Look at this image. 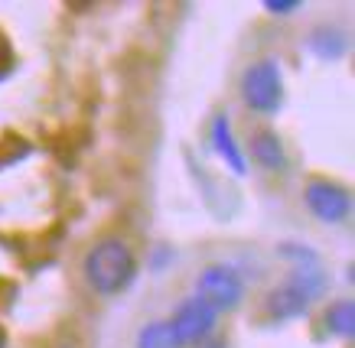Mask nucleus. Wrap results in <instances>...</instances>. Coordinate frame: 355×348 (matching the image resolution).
<instances>
[{
    "label": "nucleus",
    "mask_w": 355,
    "mask_h": 348,
    "mask_svg": "<svg viewBox=\"0 0 355 348\" xmlns=\"http://www.w3.org/2000/svg\"><path fill=\"white\" fill-rule=\"evenodd\" d=\"M326 329L333 336L349 338L355 332V306L352 300H336L329 309H326Z\"/></svg>",
    "instance_id": "9"
},
{
    "label": "nucleus",
    "mask_w": 355,
    "mask_h": 348,
    "mask_svg": "<svg viewBox=\"0 0 355 348\" xmlns=\"http://www.w3.org/2000/svg\"><path fill=\"white\" fill-rule=\"evenodd\" d=\"M264 7L270 13H293V10H300V0H268Z\"/></svg>",
    "instance_id": "12"
},
{
    "label": "nucleus",
    "mask_w": 355,
    "mask_h": 348,
    "mask_svg": "<svg viewBox=\"0 0 355 348\" xmlns=\"http://www.w3.org/2000/svg\"><path fill=\"white\" fill-rule=\"evenodd\" d=\"M323 290H326V273L316 264H310V267L303 264V267H297V273L291 280L268 296V315L277 319V322L280 319H297V315H303L310 309V303Z\"/></svg>",
    "instance_id": "2"
},
{
    "label": "nucleus",
    "mask_w": 355,
    "mask_h": 348,
    "mask_svg": "<svg viewBox=\"0 0 355 348\" xmlns=\"http://www.w3.org/2000/svg\"><path fill=\"white\" fill-rule=\"evenodd\" d=\"M303 199H306V208H310L320 221H326V225H339V221H345L349 212H352V196L345 192L343 185L329 183V179H313V183H306Z\"/></svg>",
    "instance_id": "5"
},
{
    "label": "nucleus",
    "mask_w": 355,
    "mask_h": 348,
    "mask_svg": "<svg viewBox=\"0 0 355 348\" xmlns=\"http://www.w3.org/2000/svg\"><path fill=\"white\" fill-rule=\"evenodd\" d=\"M251 153H254V160H258L264 170H270V173L287 170L284 140H280L274 131H258V134H254V137H251Z\"/></svg>",
    "instance_id": "7"
},
{
    "label": "nucleus",
    "mask_w": 355,
    "mask_h": 348,
    "mask_svg": "<svg viewBox=\"0 0 355 348\" xmlns=\"http://www.w3.org/2000/svg\"><path fill=\"white\" fill-rule=\"evenodd\" d=\"M137 348H183L170 322H147L137 336Z\"/></svg>",
    "instance_id": "10"
},
{
    "label": "nucleus",
    "mask_w": 355,
    "mask_h": 348,
    "mask_svg": "<svg viewBox=\"0 0 355 348\" xmlns=\"http://www.w3.org/2000/svg\"><path fill=\"white\" fill-rule=\"evenodd\" d=\"M310 49L320 59H336V55L345 53V36L339 30H316L310 36Z\"/></svg>",
    "instance_id": "11"
},
{
    "label": "nucleus",
    "mask_w": 355,
    "mask_h": 348,
    "mask_svg": "<svg viewBox=\"0 0 355 348\" xmlns=\"http://www.w3.org/2000/svg\"><path fill=\"white\" fill-rule=\"evenodd\" d=\"M212 140H216L218 156H222V160H225V163L232 166L238 176L245 173V156H241V150H238L235 137H232V120H228L225 114H218L216 124H212Z\"/></svg>",
    "instance_id": "8"
},
{
    "label": "nucleus",
    "mask_w": 355,
    "mask_h": 348,
    "mask_svg": "<svg viewBox=\"0 0 355 348\" xmlns=\"http://www.w3.org/2000/svg\"><path fill=\"white\" fill-rule=\"evenodd\" d=\"M82 271H85L88 286L98 296H114L134 283V277H137V257H134L128 241L101 238L98 244L88 248Z\"/></svg>",
    "instance_id": "1"
},
{
    "label": "nucleus",
    "mask_w": 355,
    "mask_h": 348,
    "mask_svg": "<svg viewBox=\"0 0 355 348\" xmlns=\"http://www.w3.org/2000/svg\"><path fill=\"white\" fill-rule=\"evenodd\" d=\"M196 296L212 306L216 313H228V309H238L245 300V280L235 267L212 264L196 277Z\"/></svg>",
    "instance_id": "4"
},
{
    "label": "nucleus",
    "mask_w": 355,
    "mask_h": 348,
    "mask_svg": "<svg viewBox=\"0 0 355 348\" xmlns=\"http://www.w3.org/2000/svg\"><path fill=\"white\" fill-rule=\"evenodd\" d=\"M241 98L254 114H274L284 101V78L274 59H261L245 68L241 78Z\"/></svg>",
    "instance_id": "3"
},
{
    "label": "nucleus",
    "mask_w": 355,
    "mask_h": 348,
    "mask_svg": "<svg viewBox=\"0 0 355 348\" xmlns=\"http://www.w3.org/2000/svg\"><path fill=\"white\" fill-rule=\"evenodd\" d=\"M216 322H218V313L209 303H202L199 296H189L186 303H180L176 315L170 319L173 332H176V338L183 345L186 342H202L205 336H212Z\"/></svg>",
    "instance_id": "6"
}]
</instances>
